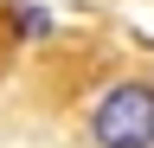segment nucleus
I'll return each instance as SVG.
<instances>
[{"mask_svg":"<svg viewBox=\"0 0 154 148\" xmlns=\"http://www.w3.org/2000/svg\"><path fill=\"white\" fill-rule=\"evenodd\" d=\"M90 148H154V84L148 77H122L90 103L84 116Z\"/></svg>","mask_w":154,"mask_h":148,"instance_id":"obj_1","label":"nucleus"},{"mask_svg":"<svg viewBox=\"0 0 154 148\" xmlns=\"http://www.w3.org/2000/svg\"><path fill=\"white\" fill-rule=\"evenodd\" d=\"M19 32H26V39H45V32H51V13L45 7H26V13H19Z\"/></svg>","mask_w":154,"mask_h":148,"instance_id":"obj_2","label":"nucleus"}]
</instances>
